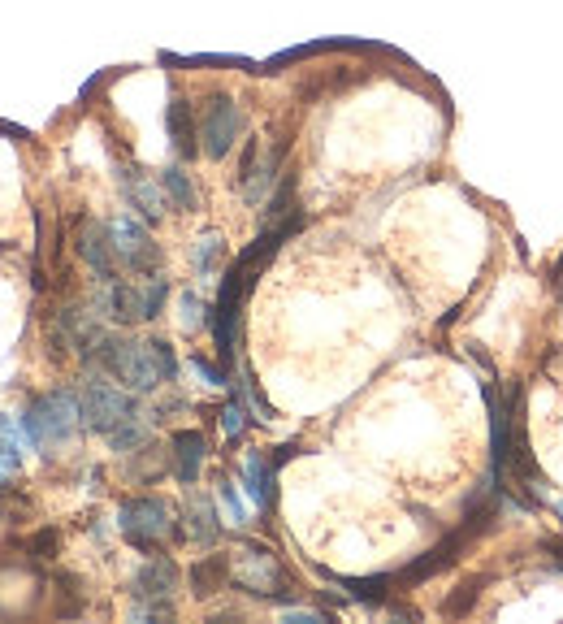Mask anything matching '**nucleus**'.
<instances>
[{"instance_id": "f257e3e1", "label": "nucleus", "mask_w": 563, "mask_h": 624, "mask_svg": "<svg viewBox=\"0 0 563 624\" xmlns=\"http://www.w3.org/2000/svg\"><path fill=\"white\" fill-rule=\"evenodd\" d=\"M96 356H100L104 369H109L117 382H126L130 390H156L161 382H174V373H178L174 347L161 343V338H152V343H135V338L104 334L96 343Z\"/></svg>"}, {"instance_id": "f03ea898", "label": "nucleus", "mask_w": 563, "mask_h": 624, "mask_svg": "<svg viewBox=\"0 0 563 624\" xmlns=\"http://www.w3.org/2000/svg\"><path fill=\"white\" fill-rule=\"evenodd\" d=\"M78 421H83V408L74 403L70 390H52V395L35 399L31 408H26L22 429H26V438H31L35 447L52 451V447H61V442L74 438Z\"/></svg>"}, {"instance_id": "7ed1b4c3", "label": "nucleus", "mask_w": 563, "mask_h": 624, "mask_svg": "<svg viewBox=\"0 0 563 624\" xmlns=\"http://www.w3.org/2000/svg\"><path fill=\"white\" fill-rule=\"evenodd\" d=\"M83 421H87V429H96V434L109 438L122 425L139 421V408L126 390H117L113 382H104V377H91L83 386Z\"/></svg>"}, {"instance_id": "20e7f679", "label": "nucleus", "mask_w": 563, "mask_h": 624, "mask_svg": "<svg viewBox=\"0 0 563 624\" xmlns=\"http://www.w3.org/2000/svg\"><path fill=\"white\" fill-rule=\"evenodd\" d=\"M117 529L126 533V542H135L139 551H152L156 542H165L174 533V516L161 499H130L117 512Z\"/></svg>"}, {"instance_id": "39448f33", "label": "nucleus", "mask_w": 563, "mask_h": 624, "mask_svg": "<svg viewBox=\"0 0 563 624\" xmlns=\"http://www.w3.org/2000/svg\"><path fill=\"white\" fill-rule=\"evenodd\" d=\"M109 243H113L117 265H126V269H135V273H152L156 260H161L156 243L148 239V230H143L135 217H113L109 221Z\"/></svg>"}, {"instance_id": "423d86ee", "label": "nucleus", "mask_w": 563, "mask_h": 624, "mask_svg": "<svg viewBox=\"0 0 563 624\" xmlns=\"http://www.w3.org/2000/svg\"><path fill=\"white\" fill-rule=\"evenodd\" d=\"M243 135V113H239V104L226 100V96H213L208 100V109H204V122H200V148L208 156H226L234 148V139Z\"/></svg>"}, {"instance_id": "0eeeda50", "label": "nucleus", "mask_w": 563, "mask_h": 624, "mask_svg": "<svg viewBox=\"0 0 563 624\" xmlns=\"http://www.w3.org/2000/svg\"><path fill=\"white\" fill-rule=\"evenodd\" d=\"M234 581L243 585L247 594H282L286 577L265 546H243L239 559H234Z\"/></svg>"}, {"instance_id": "6e6552de", "label": "nucleus", "mask_w": 563, "mask_h": 624, "mask_svg": "<svg viewBox=\"0 0 563 624\" xmlns=\"http://www.w3.org/2000/svg\"><path fill=\"white\" fill-rule=\"evenodd\" d=\"M74 247H78V256L91 265V273H96L100 282H113L117 278V269H113V243H109V226H100V221H83L74 234Z\"/></svg>"}, {"instance_id": "1a4fd4ad", "label": "nucleus", "mask_w": 563, "mask_h": 624, "mask_svg": "<svg viewBox=\"0 0 563 624\" xmlns=\"http://www.w3.org/2000/svg\"><path fill=\"white\" fill-rule=\"evenodd\" d=\"M278 161H282V143H278L273 152H260V143L252 139V148H247V156H243V174H239L243 195H247L252 204L265 200L269 182H273V174H278Z\"/></svg>"}, {"instance_id": "9d476101", "label": "nucleus", "mask_w": 563, "mask_h": 624, "mask_svg": "<svg viewBox=\"0 0 563 624\" xmlns=\"http://www.w3.org/2000/svg\"><path fill=\"white\" fill-rule=\"evenodd\" d=\"M104 317H113L117 325H135V321H148V295L143 286H130V282H104Z\"/></svg>"}, {"instance_id": "9b49d317", "label": "nucleus", "mask_w": 563, "mask_h": 624, "mask_svg": "<svg viewBox=\"0 0 563 624\" xmlns=\"http://www.w3.org/2000/svg\"><path fill=\"white\" fill-rule=\"evenodd\" d=\"M122 191H126L130 208H139L143 221H161L165 217V187L161 182H152V174H143V169H126Z\"/></svg>"}, {"instance_id": "f8f14e48", "label": "nucleus", "mask_w": 563, "mask_h": 624, "mask_svg": "<svg viewBox=\"0 0 563 624\" xmlns=\"http://www.w3.org/2000/svg\"><path fill=\"white\" fill-rule=\"evenodd\" d=\"M178 590V568H174V559H165V555H156L148 559V564L139 568V577H135V594L139 598H152V603H169Z\"/></svg>"}, {"instance_id": "ddd939ff", "label": "nucleus", "mask_w": 563, "mask_h": 624, "mask_svg": "<svg viewBox=\"0 0 563 624\" xmlns=\"http://www.w3.org/2000/svg\"><path fill=\"white\" fill-rule=\"evenodd\" d=\"M204 451H208L204 434H195V429L174 434V473H178V481L195 486V477H200V468H204Z\"/></svg>"}, {"instance_id": "4468645a", "label": "nucleus", "mask_w": 563, "mask_h": 624, "mask_svg": "<svg viewBox=\"0 0 563 624\" xmlns=\"http://www.w3.org/2000/svg\"><path fill=\"white\" fill-rule=\"evenodd\" d=\"M243 486H247V494H252L256 507H269L273 503V464L260 451H252L243 460Z\"/></svg>"}, {"instance_id": "2eb2a0df", "label": "nucleus", "mask_w": 563, "mask_h": 624, "mask_svg": "<svg viewBox=\"0 0 563 624\" xmlns=\"http://www.w3.org/2000/svg\"><path fill=\"white\" fill-rule=\"evenodd\" d=\"M226 577H230V559L226 555H208L191 568V590L200 598H208V594H217L221 585H226Z\"/></svg>"}, {"instance_id": "dca6fc26", "label": "nucleus", "mask_w": 563, "mask_h": 624, "mask_svg": "<svg viewBox=\"0 0 563 624\" xmlns=\"http://www.w3.org/2000/svg\"><path fill=\"white\" fill-rule=\"evenodd\" d=\"M169 135H174L178 156H195V152H200V143H195V122H191V104L187 100L169 104Z\"/></svg>"}, {"instance_id": "f3484780", "label": "nucleus", "mask_w": 563, "mask_h": 624, "mask_svg": "<svg viewBox=\"0 0 563 624\" xmlns=\"http://www.w3.org/2000/svg\"><path fill=\"white\" fill-rule=\"evenodd\" d=\"M187 533L195 542H217V520H213V503L208 499H191L187 503Z\"/></svg>"}, {"instance_id": "a211bd4d", "label": "nucleus", "mask_w": 563, "mask_h": 624, "mask_svg": "<svg viewBox=\"0 0 563 624\" xmlns=\"http://www.w3.org/2000/svg\"><path fill=\"white\" fill-rule=\"evenodd\" d=\"M161 187H165V195H169V200H174V208H182V213H195V204H200V200H195V187H191V178L182 174L178 165H169L165 174H161Z\"/></svg>"}, {"instance_id": "6ab92c4d", "label": "nucleus", "mask_w": 563, "mask_h": 624, "mask_svg": "<svg viewBox=\"0 0 563 624\" xmlns=\"http://www.w3.org/2000/svg\"><path fill=\"white\" fill-rule=\"evenodd\" d=\"M22 447H26V429H18V425H13V416H5V412H0V455L18 464Z\"/></svg>"}, {"instance_id": "aec40b11", "label": "nucleus", "mask_w": 563, "mask_h": 624, "mask_svg": "<svg viewBox=\"0 0 563 624\" xmlns=\"http://www.w3.org/2000/svg\"><path fill=\"white\" fill-rule=\"evenodd\" d=\"M217 256H221V239L217 234H204V239L195 243V273H204L208 278V273L217 269Z\"/></svg>"}, {"instance_id": "412c9836", "label": "nucleus", "mask_w": 563, "mask_h": 624, "mask_svg": "<svg viewBox=\"0 0 563 624\" xmlns=\"http://www.w3.org/2000/svg\"><path fill=\"white\" fill-rule=\"evenodd\" d=\"M178 321H182V330H200V325L208 321V317H204L200 295H191V291H187V295L178 299Z\"/></svg>"}, {"instance_id": "4be33fe9", "label": "nucleus", "mask_w": 563, "mask_h": 624, "mask_svg": "<svg viewBox=\"0 0 563 624\" xmlns=\"http://www.w3.org/2000/svg\"><path fill=\"white\" fill-rule=\"evenodd\" d=\"M481 585H486V577H477V581H464V585H460V594H451V598H447V611H451V616H464V611H468V603H477Z\"/></svg>"}, {"instance_id": "5701e85b", "label": "nucleus", "mask_w": 563, "mask_h": 624, "mask_svg": "<svg viewBox=\"0 0 563 624\" xmlns=\"http://www.w3.org/2000/svg\"><path fill=\"white\" fill-rule=\"evenodd\" d=\"M221 429H226L230 438L243 434V408H239V403H226V412H221Z\"/></svg>"}, {"instance_id": "b1692460", "label": "nucleus", "mask_w": 563, "mask_h": 624, "mask_svg": "<svg viewBox=\"0 0 563 624\" xmlns=\"http://www.w3.org/2000/svg\"><path fill=\"white\" fill-rule=\"evenodd\" d=\"M221 503L230 507V520H239V525H243V520H247V512H243V503H239V494H234V486H230V481H221Z\"/></svg>"}, {"instance_id": "393cba45", "label": "nucleus", "mask_w": 563, "mask_h": 624, "mask_svg": "<svg viewBox=\"0 0 563 624\" xmlns=\"http://www.w3.org/2000/svg\"><path fill=\"white\" fill-rule=\"evenodd\" d=\"M13 468H18V464H13V460H5V455H0V481H5V477L13 473Z\"/></svg>"}, {"instance_id": "a878e982", "label": "nucleus", "mask_w": 563, "mask_h": 624, "mask_svg": "<svg viewBox=\"0 0 563 624\" xmlns=\"http://www.w3.org/2000/svg\"><path fill=\"white\" fill-rule=\"evenodd\" d=\"M555 551H559V564H563V546H555Z\"/></svg>"}, {"instance_id": "bb28decb", "label": "nucleus", "mask_w": 563, "mask_h": 624, "mask_svg": "<svg viewBox=\"0 0 563 624\" xmlns=\"http://www.w3.org/2000/svg\"><path fill=\"white\" fill-rule=\"evenodd\" d=\"M559 512H563V503H559Z\"/></svg>"}]
</instances>
